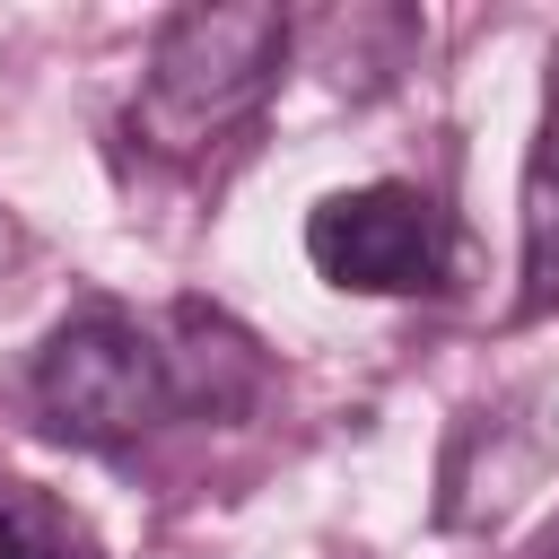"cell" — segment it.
<instances>
[{
    "label": "cell",
    "instance_id": "1",
    "mask_svg": "<svg viewBox=\"0 0 559 559\" xmlns=\"http://www.w3.org/2000/svg\"><path fill=\"white\" fill-rule=\"evenodd\" d=\"M280 52H288V17L271 0H201V9H175L157 26L140 105H131L140 140L166 148V157H201L210 140H227L271 96Z\"/></svg>",
    "mask_w": 559,
    "mask_h": 559
},
{
    "label": "cell",
    "instance_id": "5",
    "mask_svg": "<svg viewBox=\"0 0 559 559\" xmlns=\"http://www.w3.org/2000/svg\"><path fill=\"white\" fill-rule=\"evenodd\" d=\"M0 559H105L87 515L35 480H0Z\"/></svg>",
    "mask_w": 559,
    "mask_h": 559
},
{
    "label": "cell",
    "instance_id": "3",
    "mask_svg": "<svg viewBox=\"0 0 559 559\" xmlns=\"http://www.w3.org/2000/svg\"><path fill=\"white\" fill-rule=\"evenodd\" d=\"M306 253H314V271H323L332 288L411 297V288L437 280V210H428V192H411V183H358V192L314 201Z\"/></svg>",
    "mask_w": 559,
    "mask_h": 559
},
{
    "label": "cell",
    "instance_id": "6",
    "mask_svg": "<svg viewBox=\"0 0 559 559\" xmlns=\"http://www.w3.org/2000/svg\"><path fill=\"white\" fill-rule=\"evenodd\" d=\"M17 253H26V245H17V218H9V210H0V280H9V271H17Z\"/></svg>",
    "mask_w": 559,
    "mask_h": 559
},
{
    "label": "cell",
    "instance_id": "2",
    "mask_svg": "<svg viewBox=\"0 0 559 559\" xmlns=\"http://www.w3.org/2000/svg\"><path fill=\"white\" fill-rule=\"evenodd\" d=\"M35 402H44V419H52V437H70V445H122V437H140L166 402H175V384H166V349L157 341H140L122 314H70L52 341H44V358H35Z\"/></svg>",
    "mask_w": 559,
    "mask_h": 559
},
{
    "label": "cell",
    "instance_id": "4",
    "mask_svg": "<svg viewBox=\"0 0 559 559\" xmlns=\"http://www.w3.org/2000/svg\"><path fill=\"white\" fill-rule=\"evenodd\" d=\"M559 306V87L524 157V314Z\"/></svg>",
    "mask_w": 559,
    "mask_h": 559
}]
</instances>
